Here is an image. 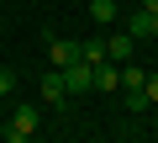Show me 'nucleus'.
<instances>
[{
	"mask_svg": "<svg viewBox=\"0 0 158 143\" xmlns=\"http://www.w3.org/2000/svg\"><path fill=\"white\" fill-rule=\"evenodd\" d=\"M90 90H121V64H111V58H100L95 69H90Z\"/></svg>",
	"mask_w": 158,
	"mask_h": 143,
	"instance_id": "obj_1",
	"label": "nucleus"
},
{
	"mask_svg": "<svg viewBox=\"0 0 158 143\" xmlns=\"http://www.w3.org/2000/svg\"><path fill=\"white\" fill-rule=\"evenodd\" d=\"M37 122H42V117H37V106H32V101H21V106H11V132H21V138H32V132H37Z\"/></svg>",
	"mask_w": 158,
	"mask_h": 143,
	"instance_id": "obj_2",
	"label": "nucleus"
},
{
	"mask_svg": "<svg viewBox=\"0 0 158 143\" xmlns=\"http://www.w3.org/2000/svg\"><path fill=\"white\" fill-rule=\"evenodd\" d=\"M90 69H95V64H85V58H74V64L63 69V85H69V96H85V90H90Z\"/></svg>",
	"mask_w": 158,
	"mask_h": 143,
	"instance_id": "obj_3",
	"label": "nucleus"
},
{
	"mask_svg": "<svg viewBox=\"0 0 158 143\" xmlns=\"http://www.w3.org/2000/svg\"><path fill=\"white\" fill-rule=\"evenodd\" d=\"M42 101H53V106H69V85H63V69H48V74H42Z\"/></svg>",
	"mask_w": 158,
	"mask_h": 143,
	"instance_id": "obj_4",
	"label": "nucleus"
},
{
	"mask_svg": "<svg viewBox=\"0 0 158 143\" xmlns=\"http://www.w3.org/2000/svg\"><path fill=\"white\" fill-rule=\"evenodd\" d=\"M132 53H137V42H132L127 32H116V37H106V58H111V64H132Z\"/></svg>",
	"mask_w": 158,
	"mask_h": 143,
	"instance_id": "obj_5",
	"label": "nucleus"
},
{
	"mask_svg": "<svg viewBox=\"0 0 158 143\" xmlns=\"http://www.w3.org/2000/svg\"><path fill=\"white\" fill-rule=\"evenodd\" d=\"M48 58H53V69H69V64L79 58V42H63V37H48Z\"/></svg>",
	"mask_w": 158,
	"mask_h": 143,
	"instance_id": "obj_6",
	"label": "nucleus"
},
{
	"mask_svg": "<svg viewBox=\"0 0 158 143\" xmlns=\"http://www.w3.org/2000/svg\"><path fill=\"white\" fill-rule=\"evenodd\" d=\"M142 85H148V69L142 64H121V90L127 96H142Z\"/></svg>",
	"mask_w": 158,
	"mask_h": 143,
	"instance_id": "obj_7",
	"label": "nucleus"
},
{
	"mask_svg": "<svg viewBox=\"0 0 158 143\" xmlns=\"http://www.w3.org/2000/svg\"><path fill=\"white\" fill-rule=\"evenodd\" d=\"M153 16H158V11H137V16L127 21V37H132V42H142V37H153Z\"/></svg>",
	"mask_w": 158,
	"mask_h": 143,
	"instance_id": "obj_8",
	"label": "nucleus"
},
{
	"mask_svg": "<svg viewBox=\"0 0 158 143\" xmlns=\"http://www.w3.org/2000/svg\"><path fill=\"white\" fill-rule=\"evenodd\" d=\"M90 16H95V27L116 21V0H90Z\"/></svg>",
	"mask_w": 158,
	"mask_h": 143,
	"instance_id": "obj_9",
	"label": "nucleus"
},
{
	"mask_svg": "<svg viewBox=\"0 0 158 143\" xmlns=\"http://www.w3.org/2000/svg\"><path fill=\"white\" fill-rule=\"evenodd\" d=\"M79 58H85V64H100V58H106V37H90V42H79Z\"/></svg>",
	"mask_w": 158,
	"mask_h": 143,
	"instance_id": "obj_10",
	"label": "nucleus"
},
{
	"mask_svg": "<svg viewBox=\"0 0 158 143\" xmlns=\"http://www.w3.org/2000/svg\"><path fill=\"white\" fill-rule=\"evenodd\" d=\"M16 90V69H6V64H0V96H11Z\"/></svg>",
	"mask_w": 158,
	"mask_h": 143,
	"instance_id": "obj_11",
	"label": "nucleus"
},
{
	"mask_svg": "<svg viewBox=\"0 0 158 143\" xmlns=\"http://www.w3.org/2000/svg\"><path fill=\"white\" fill-rule=\"evenodd\" d=\"M142 96H148V106L158 101V74H148V85H142Z\"/></svg>",
	"mask_w": 158,
	"mask_h": 143,
	"instance_id": "obj_12",
	"label": "nucleus"
},
{
	"mask_svg": "<svg viewBox=\"0 0 158 143\" xmlns=\"http://www.w3.org/2000/svg\"><path fill=\"white\" fill-rule=\"evenodd\" d=\"M6 143H32V138H21V132H11V127H6Z\"/></svg>",
	"mask_w": 158,
	"mask_h": 143,
	"instance_id": "obj_13",
	"label": "nucleus"
},
{
	"mask_svg": "<svg viewBox=\"0 0 158 143\" xmlns=\"http://www.w3.org/2000/svg\"><path fill=\"white\" fill-rule=\"evenodd\" d=\"M142 11H158V0H142Z\"/></svg>",
	"mask_w": 158,
	"mask_h": 143,
	"instance_id": "obj_14",
	"label": "nucleus"
},
{
	"mask_svg": "<svg viewBox=\"0 0 158 143\" xmlns=\"http://www.w3.org/2000/svg\"><path fill=\"white\" fill-rule=\"evenodd\" d=\"M153 37H158V16H153Z\"/></svg>",
	"mask_w": 158,
	"mask_h": 143,
	"instance_id": "obj_15",
	"label": "nucleus"
}]
</instances>
